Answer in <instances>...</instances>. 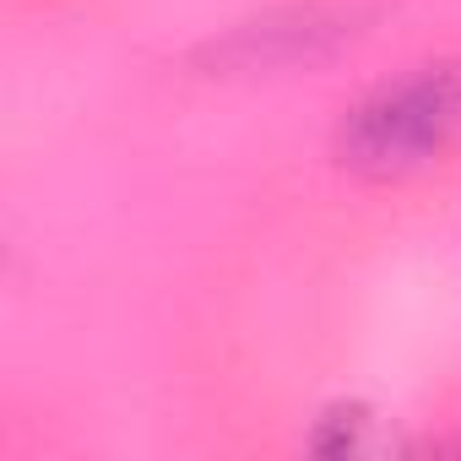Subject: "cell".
Segmentation results:
<instances>
[{
  "label": "cell",
  "mask_w": 461,
  "mask_h": 461,
  "mask_svg": "<svg viewBox=\"0 0 461 461\" xmlns=\"http://www.w3.org/2000/svg\"><path fill=\"white\" fill-rule=\"evenodd\" d=\"M456 131H461V66H423L353 109V120L342 125V163L391 179L439 158Z\"/></svg>",
  "instance_id": "1"
},
{
  "label": "cell",
  "mask_w": 461,
  "mask_h": 461,
  "mask_svg": "<svg viewBox=\"0 0 461 461\" xmlns=\"http://www.w3.org/2000/svg\"><path fill=\"white\" fill-rule=\"evenodd\" d=\"M348 33H353L348 17L304 6V12H283V17H261V23L234 28L212 50V60L228 71H288V66H310V60L331 55Z\"/></svg>",
  "instance_id": "2"
}]
</instances>
